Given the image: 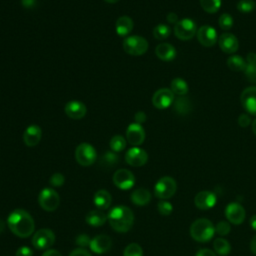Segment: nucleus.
Segmentation results:
<instances>
[{"label": "nucleus", "mask_w": 256, "mask_h": 256, "mask_svg": "<svg viewBox=\"0 0 256 256\" xmlns=\"http://www.w3.org/2000/svg\"><path fill=\"white\" fill-rule=\"evenodd\" d=\"M167 21L169 23H172V24H176L178 22V16L176 15V13L174 12H170L168 15H167Z\"/></svg>", "instance_id": "48"}, {"label": "nucleus", "mask_w": 256, "mask_h": 256, "mask_svg": "<svg viewBox=\"0 0 256 256\" xmlns=\"http://www.w3.org/2000/svg\"><path fill=\"white\" fill-rule=\"evenodd\" d=\"M225 216L229 223L240 225L245 220L246 212L241 204L237 202H231L225 208Z\"/></svg>", "instance_id": "13"}, {"label": "nucleus", "mask_w": 256, "mask_h": 256, "mask_svg": "<svg viewBox=\"0 0 256 256\" xmlns=\"http://www.w3.org/2000/svg\"><path fill=\"white\" fill-rule=\"evenodd\" d=\"M249 224H250L251 228L256 231V214L251 216V218L249 219Z\"/></svg>", "instance_id": "53"}, {"label": "nucleus", "mask_w": 256, "mask_h": 256, "mask_svg": "<svg viewBox=\"0 0 256 256\" xmlns=\"http://www.w3.org/2000/svg\"><path fill=\"white\" fill-rule=\"evenodd\" d=\"M36 0H22V6L25 8H32L35 5Z\"/></svg>", "instance_id": "51"}, {"label": "nucleus", "mask_w": 256, "mask_h": 256, "mask_svg": "<svg viewBox=\"0 0 256 256\" xmlns=\"http://www.w3.org/2000/svg\"><path fill=\"white\" fill-rule=\"evenodd\" d=\"M252 131L256 135V119H254L252 122Z\"/></svg>", "instance_id": "55"}, {"label": "nucleus", "mask_w": 256, "mask_h": 256, "mask_svg": "<svg viewBox=\"0 0 256 256\" xmlns=\"http://www.w3.org/2000/svg\"><path fill=\"white\" fill-rule=\"evenodd\" d=\"M109 146L111 148V151L115 153L121 152L126 147V139L121 135H115L110 139Z\"/></svg>", "instance_id": "32"}, {"label": "nucleus", "mask_w": 256, "mask_h": 256, "mask_svg": "<svg viewBox=\"0 0 256 256\" xmlns=\"http://www.w3.org/2000/svg\"><path fill=\"white\" fill-rule=\"evenodd\" d=\"M87 109L84 103L78 100H71L65 105L66 115L74 120L82 119L86 115Z\"/></svg>", "instance_id": "19"}, {"label": "nucleus", "mask_w": 256, "mask_h": 256, "mask_svg": "<svg viewBox=\"0 0 256 256\" xmlns=\"http://www.w3.org/2000/svg\"><path fill=\"white\" fill-rule=\"evenodd\" d=\"M155 54L156 56L165 62L172 61L176 57V49L173 45L169 43H160L155 48Z\"/></svg>", "instance_id": "22"}, {"label": "nucleus", "mask_w": 256, "mask_h": 256, "mask_svg": "<svg viewBox=\"0 0 256 256\" xmlns=\"http://www.w3.org/2000/svg\"><path fill=\"white\" fill-rule=\"evenodd\" d=\"M107 217L110 226L119 233L128 232L134 222V214L132 210L124 205L113 207L109 211Z\"/></svg>", "instance_id": "2"}, {"label": "nucleus", "mask_w": 256, "mask_h": 256, "mask_svg": "<svg viewBox=\"0 0 256 256\" xmlns=\"http://www.w3.org/2000/svg\"><path fill=\"white\" fill-rule=\"evenodd\" d=\"M231 230V225L227 221H219L215 226V233H217L220 236H225L229 234Z\"/></svg>", "instance_id": "39"}, {"label": "nucleus", "mask_w": 256, "mask_h": 256, "mask_svg": "<svg viewBox=\"0 0 256 256\" xmlns=\"http://www.w3.org/2000/svg\"><path fill=\"white\" fill-rule=\"evenodd\" d=\"M171 34V29L166 24H158L153 29V35L157 40L167 39Z\"/></svg>", "instance_id": "34"}, {"label": "nucleus", "mask_w": 256, "mask_h": 256, "mask_svg": "<svg viewBox=\"0 0 256 256\" xmlns=\"http://www.w3.org/2000/svg\"><path fill=\"white\" fill-rule=\"evenodd\" d=\"M69 256H91V254L84 248H77V249H74L69 254Z\"/></svg>", "instance_id": "45"}, {"label": "nucleus", "mask_w": 256, "mask_h": 256, "mask_svg": "<svg viewBox=\"0 0 256 256\" xmlns=\"http://www.w3.org/2000/svg\"><path fill=\"white\" fill-rule=\"evenodd\" d=\"M104 1H106L107 3H110V4H114V3L118 2L119 0H104Z\"/></svg>", "instance_id": "56"}, {"label": "nucleus", "mask_w": 256, "mask_h": 256, "mask_svg": "<svg viewBox=\"0 0 256 256\" xmlns=\"http://www.w3.org/2000/svg\"><path fill=\"white\" fill-rule=\"evenodd\" d=\"M197 32L196 23L190 18H183L178 20L174 26V34L180 40H190L192 39Z\"/></svg>", "instance_id": "7"}, {"label": "nucleus", "mask_w": 256, "mask_h": 256, "mask_svg": "<svg viewBox=\"0 0 256 256\" xmlns=\"http://www.w3.org/2000/svg\"><path fill=\"white\" fill-rule=\"evenodd\" d=\"M200 5L207 13H216L221 7V0H200Z\"/></svg>", "instance_id": "33"}, {"label": "nucleus", "mask_w": 256, "mask_h": 256, "mask_svg": "<svg viewBox=\"0 0 256 256\" xmlns=\"http://www.w3.org/2000/svg\"><path fill=\"white\" fill-rule=\"evenodd\" d=\"M177 190L176 181L170 176L161 177L154 186V194L161 200L171 198Z\"/></svg>", "instance_id": "5"}, {"label": "nucleus", "mask_w": 256, "mask_h": 256, "mask_svg": "<svg viewBox=\"0 0 256 256\" xmlns=\"http://www.w3.org/2000/svg\"><path fill=\"white\" fill-rule=\"evenodd\" d=\"M227 66L232 71H235V72L243 71L244 72V70L247 66V62L243 57H241L239 55H232L227 59Z\"/></svg>", "instance_id": "28"}, {"label": "nucleus", "mask_w": 256, "mask_h": 256, "mask_svg": "<svg viewBox=\"0 0 256 256\" xmlns=\"http://www.w3.org/2000/svg\"><path fill=\"white\" fill-rule=\"evenodd\" d=\"M240 102L248 114L256 116V86L245 88L241 93Z\"/></svg>", "instance_id": "14"}, {"label": "nucleus", "mask_w": 256, "mask_h": 256, "mask_svg": "<svg viewBox=\"0 0 256 256\" xmlns=\"http://www.w3.org/2000/svg\"><path fill=\"white\" fill-rule=\"evenodd\" d=\"M256 7V3L253 0H240L237 3V10L241 13H251Z\"/></svg>", "instance_id": "36"}, {"label": "nucleus", "mask_w": 256, "mask_h": 256, "mask_svg": "<svg viewBox=\"0 0 256 256\" xmlns=\"http://www.w3.org/2000/svg\"><path fill=\"white\" fill-rule=\"evenodd\" d=\"M250 250L252 251L253 254L256 255V235H254V237L250 242Z\"/></svg>", "instance_id": "52"}, {"label": "nucleus", "mask_w": 256, "mask_h": 256, "mask_svg": "<svg viewBox=\"0 0 256 256\" xmlns=\"http://www.w3.org/2000/svg\"><path fill=\"white\" fill-rule=\"evenodd\" d=\"M126 140L133 146L141 145L145 140V130L141 124L131 123L126 130Z\"/></svg>", "instance_id": "16"}, {"label": "nucleus", "mask_w": 256, "mask_h": 256, "mask_svg": "<svg viewBox=\"0 0 256 256\" xmlns=\"http://www.w3.org/2000/svg\"><path fill=\"white\" fill-rule=\"evenodd\" d=\"M107 219V215L100 209H94L89 211L85 217V221L87 222V224L93 227H99L104 225Z\"/></svg>", "instance_id": "23"}, {"label": "nucleus", "mask_w": 256, "mask_h": 256, "mask_svg": "<svg viewBox=\"0 0 256 256\" xmlns=\"http://www.w3.org/2000/svg\"><path fill=\"white\" fill-rule=\"evenodd\" d=\"M41 137H42V130L36 124H32L28 126L23 133V141L29 147L36 146L40 142Z\"/></svg>", "instance_id": "21"}, {"label": "nucleus", "mask_w": 256, "mask_h": 256, "mask_svg": "<svg viewBox=\"0 0 256 256\" xmlns=\"http://www.w3.org/2000/svg\"><path fill=\"white\" fill-rule=\"evenodd\" d=\"M123 256H143V250L137 243H130L126 246Z\"/></svg>", "instance_id": "35"}, {"label": "nucleus", "mask_w": 256, "mask_h": 256, "mask_svg": "<svg viewBox=\"0 0 256 256\" xmlns=\"http://www.w3.org/2000/svg\"><path fill=\"white\" fill-rule=\"evenodd\" d=\"M244 74L250 82L256 84V63L247 64L244 70Z\"/></svg>", "instance_id": "40"}, {"label": "nucleus", "mask_w": 256, "mask_h": 256, "mask_svg": "<svg viewBox=\"0 0 256 256\" xmlns=\"http://www.w3.org/2000/svg\"><path fill=\"white\" fill-rule=\"evenodd\" d=\"M147 40L139 35L127 36L123 41L124 51L132 56H140L146 53L148 50Z\"/></svg>", "instance_id": "4"}, {"label": "nucleus", "mask_w": 256, "mask_h": 256, "mask_svg": "<svg viewBox=\"0 0 256 256\" xmlns=\"http://www.w3.org/2000/svg\"><path fill=\"white\" fill-rule=\"evenodd\" d=\"M90 241H91V239L87 236V235H85V234H81V235H79L77 238H76V243H77V245H79L80 247H86V246H89L90 245Z\"/></svg>", "instance_id": "42"}, {"label": "nucleus", "mask_w": 256, "mask_h": 256, "mask_svg": "<svg viewBox=\"0 0 256 256\" xmlns=\"http://www.w3.org/2000/svg\"><path fill=\"white\" fill-rule=\"evenodd\" d=\"M113 183L122 190H128L135 184L134 174L128 169H118L113 174Z\"/></svg>", "instance_id": "10"}, {"label": "nucleus", "mask_w": 256, "mask_h": 256, "mask_svg": "<svg viewBox=\"0 0 256 256\" xmlns=\"http://www.w3.org/2000/svg\"><path fill=\"white\" fill-rule=\"evenodd\" d=\"M55 242V234L51 229L42 228L37 230L32 237V244L38 250H47Z\"/></svg>", "instance_id": "9"}, {"label": "nucleus", "mask_w": 256, "mask_h": 256, "mask_svg": "<svg viewBox=\"0 0 256 256\" xmlns=\"http://www.w3.org/2000/svg\"><path fill=\"white\" fill-rule=\"evenodd\" d=\"M16 256H33V250L28 246H21L17 249Z\"/></svg>", "instance_id": "43"}, {"label": "nucleus", "mask_w": 256, "mask_h": 256, "mask_svg": "<svg viewBox=\"0 0 256 256\" xmlns=\"http://www.w3.org/2000/svg\"><path fill=\"white\" fill-rule=\"evenodd\" d=\"M64 182H65V178L61 173H54L49 179V183L53 187H60L64 184Z\"/></svg>", "instance_id": "41"}, {"label": "nucleus", "mask_w": 256, "mask_h": 256, "mask_svg": "<svg viewBox=\"0 0 256 256\" xmlns=\"http://www.w3.org/2000/svg\"><path fill=\"white\" fill-rule=\"evenodd\" d=\"M38 202L42 209L48 212H52L59 207L60 196L54 189L44 188L39 193Z\"/></svg>", "instance_id": "6"}, {"label": "nucleus", "mask_w": 256, "mask_h": 256, "mask_svg": "<svg viewBox=\"0 0 256 256\" xmlns=\"http://www.w3.org/2000/svg\"><path fill=\"white\" fill-rule=\"evenodd\" d=\"M171 91L178 96H185L188 93L189 87L187 82L182 78H174L171 81Z\"/></svg>", "instance_id": "29"}, {"label": "nucleus", "mask_w": 256, "mask_h": 256, "mask_svg": "<svg viewBox=\"0 0 256 256\" xmlns=\"http://www.w3.org/2000/svg\"><path fill=\"white\" fill-rule=\"evenodd\" d=\"M173 108H174V111L177 112L178 114L185 115L191 111L192 107H191V102L187 97L179 96L178 98L174 99Z\"/></svg>", "instance_id": "27"}, {"label": "nucleus", "mask_w": 256, "mask_h": 256, "mask_svg": "<svg viewBox=\"0 0 256 256\" xmlns=\"http://www.w3.org/2000/svg\"><path fill=\"white\" fill-rule=\"evenodd\" d=\"M174 93L171 89H158L152 96V104L157 109H166L174 102Z\"/></svg>", "instance_id": "11"}, {"label": "nucleus", "mask_w": 256, "mask_h": 256, "mask_svg": "<svg viewBox=\"0 0 256 256\" xmlns=\"http://www.w3.org/2000/svg\"><path fill=\"white\" fill-rule=\"evenodd\" d=\"M157 209H158V212L162 216H168L171 214V212L173 210V206L169 201L160 200L157 204Z\"/></svg>", "instance_id": "38"}, {"label": "nucleus", "mask_w": 256, "mask_h": 256, "mask_svg": "<svg viewBox=\"0 0 256 256\" xmlns=\"http://www.w3.org/2000/svg\"><path fill=\"white\" fill-rule=\"evenodd\" d=\"M246 62H247V64L256 63V53H254V52L248 53V55L246 57Z\"/></svg>", "instance_id": "50"}, {"label": "nucleus", "mask_w": 256, "mask_h": 256, "mask_svg": "<svg viewBox=\"0 0 256 256\" xmlns=\"http://www.w3.org/2000/svg\"><path fill=\"white\" fill-rule=\"evenodd\" d=\"M7 225L11 232L20 238L29 237L35 229L34 219L30 213L21 208L15 209L9 214Z\"/></svg>", "instance_id": "1"}, {"label": "nucleus", "mask_w": 256, "mask_h": 256, "mask_svg": "<svg viewBox=\"0 0 256 256\" xmlns=\"http://www.w3.org/2000/svg\"><path fill=\"white\" fill-rule=\"evenodd\" d=\"M213 247L215 253L220 256H226L231 252V245L224 238H216L213 242Z\"/></svg>", "instance_id": "30"}, {"label": "nucleus", "mask_w": 256, "mask_h": 256, "mask_svg": "<svg viewBox=\"0 0 256 256\" xmlns=\"http://www.w3.org/2000/svg\"><path fill=\"white\" fill-rule=\"evenodd\" d=\"M130 199H131L132 203H134L135 205L144 206L150 202L151 193L149 190H147L145 188H138L131 193Z\"/></svg>", "instance_id": "26"}, {"label": "nucleus", "mask_w": 256, "mask_h": 256, "mask_svg": "<svg viewBox=\"0 0 256 256\" xmlns=\"http://www.w3.org/2000/svg\"><path fill=\"white\" fill-rule=\"evenodd\" d=\"M111 246H112L111 238L104 234L95 236L93 239H91L90 245H89L90 249L97 254H102L107 252L108 250H110Z\"/></svg>", "instance_id": "20"}, {"label": "nucleus", "mask_w": 256, "mask_h": 256, "mask_svg": "<svg viewBox=\"0 0 256 256\" xmlns=\"http://www.w3.org/2000/svg\"><path fill=\"white\" fill-rule=\"evenodd\" d=\"M218 44L220 49L227 54H233L239 48L238 39L232 33H223L218 39Z\"/></svg>", "instance_id": "18"}, {"label": "nucleus", "mask_w": 256, "mask_h": 256, "mask_svg": "<svg viewBox=\"0 0 256 256\" xmlns=\"http://www.w3.org/2000/svg\"><path fill=\"white\" fill-rule=\"evenodd\" d=\"M93 201L95 206L100 210H106L110 207L112 202V197L110 193L105 189L98 190L93 197Z\"/></svg>", "instance_id": "25"}, {"label": "nucleus", "mask_w": 256, "mask_h": 256, "mask_svg": "<svg viewBox=\"0 0 256 256\" xmlns=\"http://www.w3.org/2000/svg\"><path fill=\"white\" fill-rule=\"evenodd\" d=\"M196 36L201 45L205 47H212L218 40L217 31L210 25H203L197 29Z\"/></svg>", "instance_id": "15"}, {"label": "nucleus", "mask_w": 256, "mask_h": 256, "mask_svg": "<svg viewBox=\"0 0 256 256\" xmlns=\"http://www.w3.org/2000/svg\"><path fill=\"white\" fill-rule=\"evenodd\" d=\"M238 124L241 127H247L251 124V118L249 116V114H241L238 117Z\"/></svg>", "instance_id": "44"}, {"label": "nucleus", "mask_w": 256, "mask_h": 256, "mask_svg": "<svg viewBox=\"0 0 256 256\" xmlns=\"http://www.w3.org/2000/svg\"><path fill=\"white\" fill-rule=\"evenodd\" d=\"M148 160V154L147 152L138 147L134 146L130 148L126 153H125V161L128 165L133 166V167H140L146 164Z\"/></svg>", "instance_id": "12"}, {"label": "nucleus", "mask_w": 256, "mask_h": 256, "mask_svg": "<svg viewBox=\"0 0 256 256\" xmlns=\"http://www.w3.org/2000/svg\"><path fill=\"white\" fill-rule=\"evenodd\" d=\"M217 202V197L212 191L203 190L196 194L194 198L195 206L200 210L211 209Z\"/></svg>", "instance_id": "17"}, {"label": "nucleus", "mask_w": 256, "mask_h": 256, "mask_svg": "<svg viewBox=\"0 0 256 256\" xmlns=\"http://www.w3.org/2000/svg\"><path fill=\"white\" fill-rule=\"evenodd\" d=\"M195 256H216V253L208 248H203L198 250Z\"/></svg>", "instance_id": "46"}, {"label": "nucleus", "mask_w": 256, "mask_h": 256, "mask_svg": "<svg viewBox=\"0 0 256 256\" xmlns=\"http://www.w3.org/2000/svg\"><path fill=\"white\" fill-rule=\"evenodd\" d=\"M134 119H135V123H138V124H142L146 121V114L143 112V111H138L135 116H134Z\"/></svg>", "instance_id": "47"}, {"label": "nucleus", "mask_w": 256, "mask_h": 256, "mask_svg": "<svg viewBox=\"0 0 256 256\" xmlns=\"http://www.w3.org/2000/svg\"><path fill=\"white\" fill-rule=\"evenodd\" d=\"M42 256H62L61 253L55 249H47L42 254Z\"/></svg>", "instance_id": "49"}, {"label": "nucleus", "mask_w": 256, "mask_h": 256, "mask_svg": "<svg viewBox=\"0 0 256 256\" xmlns=\"http://www.w3.org/2000/svg\"><path fill=\"white\" fill-rule=\"evenodd\" d=\"M4 229H5V223L3 220L0 219V234L4 231Z\"/></svg>", "instance_id": "54"}, {"label": "nucleus", "mask_w": 256, "mask_h": 256, "mask_svg": "<svg viewBox=\"0 0 256 256\" xmlns=\"http://www.w3.org/2000/svg\"><path fill=\"white\" fill-rule=\"evenodd\" d=\"M119 162V156L113 151L105 152L100 160V165L104 168H112Z\"/></svg>", "instance_id": "31"}, {"label": "nucleus", "mask_w": 256, "mask_h": 256, "mask_svg": "<svg viewBox=\"0 0 256 256\" xmlns=\"http://www.w3.org/2000/svg\"><path fill=\"white\" fill-rule=\"evenodd\" d=\"M215 234V226L206 218H199L195 220L190 226L191 237L201 243L208 242L213 238Z\"/></svg>", "instance_id": "3"}, {"label": "nucleus", "mask_w": 256, "mask_h": 256, "mask_svg": "<svg viewBox=\"0 0 256 256\" xmlns=\"http://www.w3.org/2000/svg\"><path fill=\"white\" fill-rule=\"evenodd\" d=\"M218 23H219V26H220L221 29L230 30L232 28L233 24H234L233 17L228 13H223V14L220 15Z\"/></svg>", "instance_id": "37"}, {"label": "nucleus", "mask_w": 256, "mask_h": 256, "mask_svg": "<svg viewBox=\"0 0 256 256\" xmlns=\"http://www.w3.org/2000/svg\"><path fill=\"white\" fill-rule=\"evenodd\" d=\"M75 159L81 166H90L97 159L95 148L89 143H81L75 149Z\"/></svg>", "instance_id": "8"}, {"label": "nucleus", "mask_w": 256, "mask_h": 256, "mask_svg": "<svg viewBox=\"0 0 256 256\" xmlns=\"http://www.w3.org/2000/svg\"><path fill=\"white\" fill-rule=\"evenodd\" d=\"M133 26H134L133 20L129 16H121L116 20L115 30L119 36L124 37L129 35V33L133 29Z\"/></svg>", "instance_id": "24"}]
</instances>
